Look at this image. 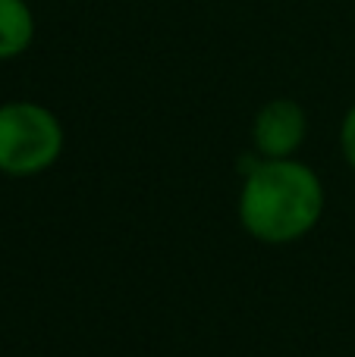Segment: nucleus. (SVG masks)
I'll use <instances>...</instances> for the list:
<instances>
[{
	"label": "nucleus",
	"instance_id": "4",
	"mask_svg": "<svg viewBox=\"0 0 355 357\" xmlns=\"http://www.w3.org/2000/svg\"><path fill=\"white\" fill-rule=\"evenodd\" d=\"M35 29L29 0H0V63L22 56L35 41Z\"/></svg>",
	"mask_w": 355,
	"mask_h": 357
},
{
	"label": "nucleus",
	"instance_id": "5",
	"mask_svg": "<svg viewBox=\"0 0 355 357\" xmlns=\"http://www.w3.org/2000/svg\"><path fill=\"white\" fill-rule=\"evenodd\" d=\"M340 154L355 173V104L343 113V123H340Z\"/></svg>",
	"mask_w": 355,
	"mask_h": 357
},
{
	"label": "nucleus",
	"instance_id": "1",
	"mask_svg": "<svg viewBox=\"0 0 355 357\" xmlns=\"http://www.w3.org/2000/svg\"><path fill=\"white\" fill-rule=\"evenodd\" d=\"M327 210V188L308 163L261 160L252 154L242 167V185L236 197L239 226L249 238L270 248L296 245L318 229Z\"/></svg>",
	"mask_w": 355,
	"mask_h": 357
},
{
	"label": "nucleus",
	"instance_id": "2",
	"mask_svg": "<svg viewBox=\"0 0 355 357\" xmlns=\"http://www.w3.org/2000/svg\"><path fill=\"white\" fill-rule=\"evenodd\" d=\"M66 148L63 123L38 100L0 104V176L31 178L57 167Z\"/></svg>",
	"mask_w": 355,
	"mask_h": 357
},
{
	"label": "nucleus",
	"instance_id": "3",
	"mask_svg": "<svg viewBox=\"0 0 355 357\" xmlns=\"http://www.w3.org/2000/svg\"><path fill=\"white\" fill-rule=\"evenodd\" d=\"M308 138V113L293 98H270L252 116V151L261 160H287Z\"/></svg>",
	"mask_w": 355,
	"mask_h": 357
}]
</instances>
